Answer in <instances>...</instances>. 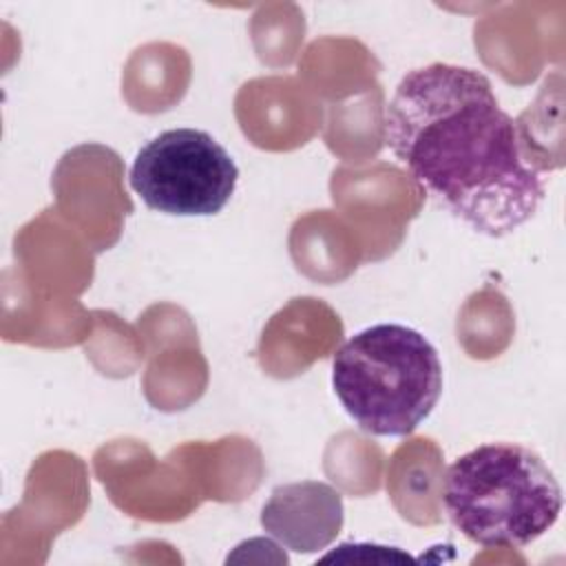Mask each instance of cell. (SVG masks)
<instances>
[{"mask_svg":"<svg viewBox=\"0 0 566 566\" xmlns=\"http://www.w3.org/2000/svg\"><path fill=\"white\" fill-rule=\"evenodd\" d=\"M261 528L292 553H318L340 533L343 495L327 482L279 484L261 509Z\"/></svg>","mask_w":566,"mask_h":566,"instance_id":"obj_5","label":"cell"},{"mask_svg":"<svg viewBox=\"0 0 566 566\" xmlns=\"http://www.w3.org/2000/svg\"><path fill=\"white\" fill-rule=\"evenodd\" d=\"M239 181L230 153L206 130L170 128L146 142L130 166L128 184L157 212L210 217L226 208Z\"/></svg>","mask_w":566,"mask_h":566,"instance_id":"obj_4","label":"cell"},{"mask_svg":"<svg viewBox=\"0 0 566 566\" xmlns=\"http://www.w3.org/2000/svg\"><path fill=\"white\" fill-rule=\"evenodd\" d=\"M382 142L440 208L480 234H511L544 201L542 168L478 69L409 71L385 106Z\"/></svg>","mask_w":566,"mask_h":566,"instance_id":"obj_1","label":"cell"},{"mask_svg":"<svg viewBox=\"0 0 566 566\" xmlns=\"http://www.w3.org/2000/svg\"><path fill=\"white\" fill-rule=\"evenodd\" d=\"M442 506L469 542L524 548L559 520L562 489L533 449L486 442L447 467Z\"/></svg>","mask_w":566,"mask_h":566,"instance_id":"obj_2","label":"cell"},{"mask_svg":"<svg viewBox=\"0 0 566 566\" xmlns=\"http://www.w3.org/2000/svg\"><path fill=\"white\" fill-rule=\"evenodd\" d=\"M442 363L413 327L378 323L340 345L332 387L347 416L369 436L413 433L442 396Z\"/></svg>","mask_w":566,"mask_h":566,"instance_id":"obj_3","label":"cell"}]
</instances>
